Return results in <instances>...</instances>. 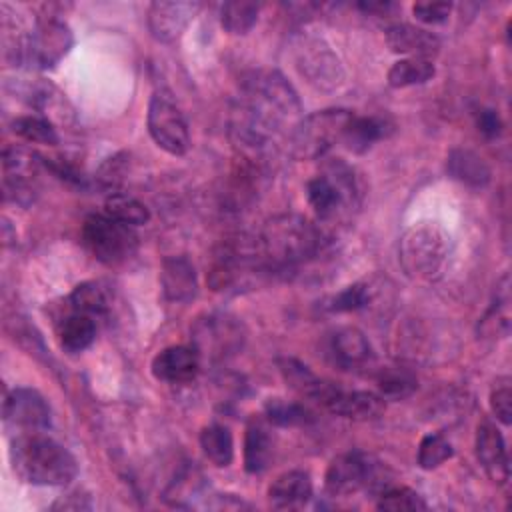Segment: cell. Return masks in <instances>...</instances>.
<instances>
[{
	"mask_svg": "<svg viewBox=\"0 0 512 512\" xmlns=\"http://www.w3.org/2000/svg\"><path fill=\"white\" fill-rule=\"evenodd\" d=\"M298 112L300 100L280 72H256L242 86L230 134L244 150L260 152Z\"/></svg>",
	"mask_w": 512,
	"mask_h": 512,
	"instance_id": "cell-1",
	"label": "cell"
},
{
	"mask_svg": "<svg viewBox=\"0 0 512 512\" xmlns=\"http://www.w3.org/2000/svg\"><path fill=\"white\" fill-rule=\"evenodd\" d=\"M10 462L24 482L36 486H66L78 474L72 452L42 432L12 436Z\"/></svg>",
	"mask_w": 512,
	"mask_h": 512,
	"instance_id": "cell-2",
	"label": "cell"
},
{
	"mask_svg": "<svg viewBox=\"0 0 512 512\" xmlns=\"http://www.w3.org/2000/svg\"><path fill=\"white\" fill-rule=\"evenodd\" d=\"M322 240V230L304 216L280 214L264 224L256 250L264 266L286 270L316 256Z\"/></svg>",
	"mask_w": 512,
	"mask_h": 512,
	"instance_id": "cell-3",
	"label": "cell"
},
{
	"mask_svg": "<svg viewBox=\"0 0 512 512\" xmlns=\"http://www.w3.org/2000/svg\"><path fill=\"white\" fill-rule=\"evenodd\" d=\"M360 184L354 170L342 162L334 160L326 164L324 172L316 174L306 184V198L318 220L334 222L350 214L360 204Z\"/></svg>",
	"mask_w": 512,
	"mask_h": 512,
	"instance_id": "cell-4",
	"label": "cell"
},
{
	"mask_svg": "<svg viewBox=\"0 0 512 512\" xmlns=\"http://www.w3.org/2000/svg\"><path fill=\"white\" fill-rule=\"evenodd\" d=\"M446 256V236L438 226L430 222L410 226L398 242V262L406 276L412 280L436 278L444 266Z\"/></svg>",
	"mask_w": 512,
	"mask_h": 512,
	"instance_id": "cell-5",
	"label": "cell"
},
{
	"mask_svg": "<svg viewBox=\"0 0 512 512\" xmlns=\"http://www.w3.org/2000/svg\"><path fill=\"white\" fill-rule=\"evenodd\" d=\"M352 118L354 112L346 108H326L308 114L292 130L294 156L304 160L324 156L336 142H342Z\"/></svg>",
	"mask_w": 512,
	"mask_h": 512,
	"instance_id": "cell-6",
	"label": "cell"
},
{
	"mask_svg": "<svg viewBox=\"0 0 512 512\" xmlns=\"http://www.w3.org/2000/svg\"><path fill=\"white\" fill-rule=\"evenodd\" d=\"M82 242L98 262L118 266L136 252L138 234L134 226L122 224L106 214H90L82 224Z\"/></svg>",
	"mask_w": 512,
	"mask_h": 512,
	"instance_id": "cell-7",
	"label": "cell"
},
{
	"mask_svg": "<svg viewBox=\"0 0 512 512\" xmlns=\"http://www.w3.org/2000/svg\"><path fill=\"white\" fill-rule=\"evenodd\" d=\"M390 484L382 480V466L364 452H344L336 456L324 474V488L330 496H350L362 488L386 490Z\"/></svg>",
	"mask_w": 512,
	"mask_h": 512,
	"instance_id": "cell-8",
	"label": "cell"
},
{
	"mask_svg": "<svg viewBox=\"0 0 512 512\" xmlns=\"http://www.w3.org/2000/svg\"><path fill=\"white\" fill-rule=\"evenodd\" d=\"M148 132L158 148L172 156H184L190 150V132L184 114L166 90H156L148 104Z\"/></svg>",
	"mask_w": 512,
	"mask_h": 512,
	"instance_id": "cell-9",
	"label": "cell"
},
{
	"mask_svg": "<svg viewBox=\"0 0 512 512\" xmlns=\"http://www.w3.org/2000/svg\"><path fill=\"white\" fill-rule=\"evenodd\" d=\"M194 348L200 358L220 362L244 346L242 324L228 314H208L192 328Z\"/></svg>",
	"mask_w": 512,
	"mask_h": 512,
	"instance_id": "cell-10",
	"label": "cell"
},
{
	"mask_svg": "<svg viewBox=\"0 0 512 512\" xmlns=\"http://www.w3.org/2000/svg\"><path fill=\"white\" fill-rule=\"evenodd\" d=\"M2 420L6 430H10L14 436L42 432L50 426V406L38 390L20 386L6 394Z\"/></svg>",
	"mask_w": 512,
	"mask_h": 512,
	"instance_id": "cell-11",
	"label": "cell"
},
{
	"mask_svg": "<svg viewBox=\"0 0 512 512\" xmlns=\"http://www.w3.org/2000/svg\"><path fill=\"white\" fill-rule=\"evenodd\" d=\"M74 36L66 22L42 18L36 22L26 40V60L40 70L54 68L72 48Z\"/></svg>",
	"mask_w": 512,
	"mask_h": 512,
	"instance_id": "cell-12",
	"label": "cell"
},
{
	"mask_svg": "<svg viewBox=\"0 0 512 512\" xmlns=\"http://www.w3.org/2000/svg\"><path fill=\"white\" fill-rule=\"evenodd\" d=\"M296 66L310 84L332 90L342 82V66L334 52L318 38H302L296 46Z\"/></svg>",
	"mask_w": 512,
	"mask_h": 512,
	"instance_id": "cell-13",
	"label": "cell"
},
{
	"mask_svg": "<svg viewBox=\"0 0 512 512\" xmlns=\"http://www.w3.org/2000/svg\"><path fill=\"white\" fill-rule=\"evenodd\" d=\"M202 8L200 2H152L148 8V28L158 42H174Z\"/></svg>",
	"mask_w": 512,
	"mask_h": 512,
	"instance_id": "cell-14",
	"label": "cell"
},
{
	"mask_svg": "<svg viewBox=\"0 0 512 512\" xmlns=\"http://www.w3.org/2000/svg\"><path fill=\"white\" fill-rule=\"evenodd\" d=\"M4 166V194L14 202L28 204L34 198V178L38 172L36 156L20 148H6L2 154Z\"/></svg>",
	"mask_w": 512,
	"mask_h": 512,
	"instance_id": "cell-15",
	"label": "cell"
},
{
	"mask_svg": "<svg viewBox=\"0 0 512 512\" xmlns=\"http://www.w3.org/2000/svg\"><path fill=\"white\" fill-rule=\"evenodd\" d=\"M320 406L332 414L352 420H374L386 408L384 398L380 394L366 390H342L336 384H332Z\"/></svg>",
	"mask_w": 512,
	"mask_h": 512,
	"instance_id": "cell-16",
	"label": "cell"
},
{
	"mask_svg": "<svg viewBox=\"0 0 512 512\" xmlns=\"http://www.w3.org/2000/svg\"><path fill=\"white\" fill-rule=\"evenodd\" d=\"M476 458L482 464L484 472L490 476L496 484H506L510 478V464H508V452L502 438V432L498 426L484 418L476 428Z\"/></svg>",
	"mask_w": 512,
	"mask_h": 512,
	"instance_id": "cell-17",
	"label": "cell"
},
{
	"mask_svg": "<svg viewBox=\"0 0 512 512\" xmlns=\"http://www.w3.org/2000/svg\"><path fill=\"white\" fill-rule=\"evenodd\" d=\"M328 354L332 362L342 370H360L374 360L368 338L356 326H344L334 330L328 340Z\"/></svg>",
	"mask_w": 512,
	"mask_h": 512,
	"instance_id": "cell-18",
	"label": "cell"
},
{
	"mask_svg": "<svg viewBox=\"0 0 512 512\" xmlns=\"http://www.w3.org/2000/svg\"><path fill=\"white\" fill-rule=\"evenodd\" d=\"M200 354L194 346H168L152 360V374L166 384L192 382L200 370Z\"/></svg>",
	"mask_w": 512,
	"mask_h": 512,
	"instance_id": "cell-19",
	"label": "cell"
},
{
	"mask_svg": "<svg viewBox=\"0 0 512 512\" xmlns=\"http://www.w3.org/2000/svg\"><path fill=\"white\" fill-rule=\"evenodd\" d=\"M386 44L396 54H406L408 58L432 60L440 50V38L420 26L394 24L386 30Z\"/></svg>",
	"mask_w": 512,
	"mask_h": 512,
	"instance_id": "cell-20",
	"label": "cell"
},
{
	"mask_svg": "<svg viewBox=\"0 0 512 512\" xmlns=\"http://www.w3.org/2000/svg\"><path fill=\"white\" fill-rule=\"evenodd\" d=\"M160 284L170 302H190L198 294L196 270L186 256H170L162 262Z\"/></svg>",
	"mask_w": 512,
	"mask_h": 512,
	"instance_id": "cell-21",
	"label": "cell"
},
{
	"mask_svg": "<svg viewBox=\"0 0 512 512\" xmlns=\"http://www.w3.org/2000/svg\"><path fill=\"white\" fill-rule=\"evenodd\" d=\"M266 416H252L244 434V468L248 474H260L268 468L274 454V436Z\"/></svg>",
	"mask_w": 512,
	"mask_h": 512,
	"instance_id": "cell-22",
	"label": "cell"
},
{
	"mask_svg": "<svg viewBox=\"0 0 512 512\" xmlns=\"http://www.w3.org/2000/svg\"><path fill=\"white\" fill-rule=\"evenodd\" d=\"M312 498V478L306 470H286L268 486V500L274 508L296 510Z\"/></svg>",
	"mask_w": 512,
	"mask_h": 512,
	"instance_id": "cell-23",
	"label": "cell"
},
{
	"mask_svg": "<svg viewBox=\"0 0 512 512\" xmlns=\"http://www.w3.org/2000/svg\"><path fill=\"white\" fill-rule=\"evenodd\" d=\"M448 174L470 188H484L492 180V170L488 162L470 148H454L446 160Z\"/></svg>",
	"mask_w": 512,
	"mask_h": 512,
	"instance_id": "cell-24",
	"label": "cell"
},
{
	"mask_svg": "<svg viewBox=\"0 0 512 512\" xmlns=\"http://www.w3.org/2000/svg\"><path fill=\"white\" fill-rule=\"evenodd\" d=\"M278 370L284 378V382L302 398L314 400L320 404L332 382L318 378L306 364H302L296 358H280L278 360Z\"/></svg>",
	"mask_w": 512,
	"mask_h": 512,
	"instance_id": "cell-25",
	"label": "cell"
},
{
	"mask_svg": "<svg viewBox=\"0 0 512 512\" xmlns=\"http://www.w3.org/2000/svg\"><path fill=\"white\" fill-rule=\"evenodd\" d=\"M390 124L386 118L380 116H356L350 120L342 142L348 150L362 154L374 146V142L382 140L390 132Z\"/></svg>",
	"mask_w": 512,
	"mask_h": 512,
	"instance_id": "cell-26",
	"label": "cell"
},
{
	"mask_svg": "<svg viewBox=\"0 0 512 512\" xmlns=\"http://www.w3.org/2000/svg\"><path fill=\"white\" fill-rule=\"evenodd\" d=\"M60 344L66 352H82L96 338V322L92 316L82 312H72L66 316L58 330Z\"/></svg>",
	"mask_w": 512,
	"mask_h": 512,
	"instance_id": "cell-27",
	"label": "cell"
},
{
	"mask_svg": "<svg viewBox=\"0 0 512 512\" xmlns=\"http://www.w3.org/2000/svg\"><path fill=\"white\" fill-rule=\"evenodd\" d=\"M200 448L214 466H230L234 458V438L224 424H208L200 432Z\"/></svg>",
	"mask_w": 512,
	"mask_h": 512,
	"instance_id": "cell-28",
	"label": "cell"
},
{
	"mask_svg": "<svg viewBox=\"0 0 512 512\" xmlns=\"http://www.w3.org/2000/svg\"><path fill=\"white\" fill-rule=\"evenodd\" d=\"M436 74V68L432 60L424 58H402L394 62L388 70V84L392 88H406V86H416L432 80Z\"/></svg>",
	"mask_w": 512,
	"mask_h": 512,
	"instance_id": "cell-29",
	"label": "cell"
},
{
	"mask_svg": "<svg viewBox=\"0 0 512 512\" xmlns=\"http://www.w3.org/2000/svg\"><path fill=\"white\" fill-rule=\"evenodd\" d=\"M104 214L128 226H142L150 220V210L146 204L124 192H112L106 198Z\"/></svg>",
	"mask_w": 512,
	"mask_h": 512,
	"instance_id": "cell-30",
	"label": "cell"
},
{
	"mask_svg": "<svg viewBox=\"0 0 512 512\" xmlns=\"http://www.w3.org/2000/svg\"><path fill=\"white\" fill-rule=\"evenodd\" d=\"M260 8L262 6L258 2L248 0L224 2L220 8V24L230 34H246L256 24Z\"/></svg>",
	"mask_w": 512,
	"mask_h": 512,
	"instance_id": "cell-31",
	"label": "cell"
},
{
	"mask_svg": "<svg viewBox=\"0 0 512 512\" xmlns=\"http://www.w3.org/2000/svg\"><path fill=\"white\" fill-rule=\"evenodd\" d=\"M68 304L72 308V312H82V314H88V316H102L108 312V292L104 290V286L100 282H82L78 284L70 298H68Z\"/></svg>",
	"mask_w": 512,
	"mask_h": 512,
	"instance_id": "cell-32",
	"label": "cell"
},
{
	"mask_svg": "<svg viewBox=\"0 0 512 512\" xmlns=\"http://www.w3.org/2000/svg\"><path fill=\"white\" fill-rule=\"evenodd\" d=\"M376 382H378L380 396L390 398V400L408 398L418 388L416 374L410 372L408 368H400V366L382 368L376 376Z\"/></svg>",
	"mask_w": 512,
	"mask_h": 512,
	"instance_id": "cell-33",
	"label": "cell"
},
{
	"mask_svg": "<svg viewBox=\"0 0 512 512\" xmlns=\"http://www.w3.org/2000/svg\"><path fill=\"white\" fill-rule=\"evenodd\" d=\"M264 416L274 426H304L314 420V414L304 404L284 398H270L264 406Z\"/></svg>",
	"mask_w": 512,
	"mask_h": 512,
	"instance_id": "cell-34",
	"label": "cell"
},
{
	"mask_svg": "<svg viewBox=\"0 0 512 512\" xmlns=\"http://www.w3.org/2000/svg\"><path fill=\"white\" fill-rule=\"evenodd\" d=\"M12 132L28 142L54 146L58 144V132L50 120L44 116H18L12 122Z\"/></svg>",
	"mask_w": 512,
	"mask_h": 512,
	"instance_id": "cell-35",
	"label": "cell"
},
{
	"mask_svg": "<svg viewBox=\"0 0 512 512\" xmlns=\"http://www.w3.org/2000/svg\"><path fill=\"white\" fill-rule=\"evenodd\" d=\"M376 508L388 512H416L424 510L426 502L416 490L408 486H388L378 494Z\"/></svg>",
	"mask_w": 512,
	"mask_h": 512,
	"instance_id": "cell-36",
	"label": "cell"
},
{
	"mask_svg": "<svg viewBox=\"0 0 512 512\" xmlns=\"http://www.w3.org/2000/svg\"><path fill=\"white\" fill-rule=\"evenodd\" d=\"M454 456V448L452 444L438 432L426 434L420 440L418 446V466L424 470H434L438 466H442L446 460H450Z\"/></svg>",
	"mask_w": 512,
	"mask_h": 512,
	"instance_id": "cell-37",
	"label": "cell"
},
{
	"mask_svg": "<svg viewBox=\"0 0 512 512\" xmlns=\"http://www.w3.org/2000/svg\"><path fill=\"white\" fill-rule=\"evenodd\" d=\"M370 302V286L364 282H354L340 290L338 294L330 296L324 304L328 312H354Z\"/></svg>",
	"mask_w": 512,
	"mask_h": 512,
	"instance_id": "cell-38",
	"label": "cell"
},
{
	"mask_svg": "<svg viewBox=\"0 0 512 512\" xmlns=\"http://www.w3.org/2000/svg\"><path fill=\"white\" fill-rule=\"evenodd\" d=\"M452 12L450 2H416L412 6V14L422 24H442Z\"/></svg>",
	"mask_w": 512,
	"mask_h": 512,
	"instance_id": "cell-39",
	"label": "cell"
},
{
	"mask_svg": "<svg viewBox=\"0 0 512 512\" xmlns=\"http://www.w3.org/2000/svg\"><path fill=\"white\" fill-rule=\"evenodd\" d=\"M490 408L500 424L508 426L512 422V390L508 384H498L490 392Z\"/></svg>",
	"mask_w": 512,
	"mask_h": 512,
	"instance_id": "cell-40",
	"label": "cell"
},
{
	"mask_svg": "<svg viewBox=\"0 0 512 512\" xmlns=\"http://www.w3.org/2000/svg\"><path fill=\"white\" fill-rule=\"evenodd\" d=\"M126 154H116V156H112V158H108L102 166H100V172H98V182H100V186L102 188H106V190H112V192H116V186H118V182H120V174L124 172V166H126ZM110 192V194H112Z\"/></svg>",
	"mask_w": 512,
	"mask_h": 512,
	"instance_id": "cell-41",
	"label": "cell"
},
{
	"mask_svg": "<svg viewBox=\"0 0 512 512\" xmlns=\"http://www.w3.org/2000/svg\"><path fill=\"white\" fill-rule=\"evenodd\" d=\"M476 126L486 138H496L502 132V120L492 108H480L476 112Z\"/></svg>",
	"mask_w": 512,
	"mask_h": 512,
	"instance_id": "cell-42",
	"label": "cell"
}]
</instances>
